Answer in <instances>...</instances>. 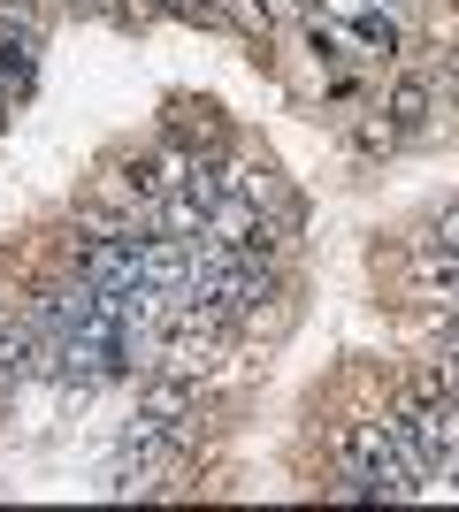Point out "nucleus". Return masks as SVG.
Here are the masks:
<instances>
[{
  "instance_id": "1",
  "label": "nucleus",
  "mask_w": 459,
  "mask_h": 512,
  "mask_svg": "<svg viewBox=\"0 0 459 512\" xmlns=\"http://www.w3.org/2000/svg\"><path fill=\"white\" fill-rule=\"evenodd\" d=\"M314 436H322V474L368 482L375 505H414V497H429V482L406 467L391 421H383V406H375L368 360H352L345 375H337V390L314 398Z\"/></svg>"
},
{
  "instance_id": "2",
  "label": "nucleus",
  "mask_w": 459,
  "mask_h": 512,
  "mask_svg": "<svg viewBox=\"0 0 459 512\" xmlns=\"http://www.w3.org/2000/svg\"><path fill=\"white\" fill-rule=\"evenodd\" d=\"M153 130H161L169 146H184L192 161H230V153L245 146L238 115H230L215 92H192V85L161 92V107H153Z\"/></svg>"
},
{
  "instance_id": "3",
  "label": "nucleus",
  "mask_w": 459,
  "mask_h": 512,
  "mask_svg": "<svg viewBox=\"0 0 459 512\" xmlns=\"http://www.w3.org/2000/svg\"><path fill=\"white\" fill-rule=\"evenodd\" d=\"M222 169H230V192H245L253 207L268 214V222H276V230L291 237V245H306V222H314V199H306V184H291V176H284V161H276V153L245 138V146L230 153Z\"/></svg>"
},
{
  "instance_id": "4",
  "label": "nucleus",
  "mask_w": 459,
  "mask_h": 512,
  "mask_svg": "<svg viewBox=\"0 0 459 512\" xmlns=\"http://www.w3.org/2000/svg\"><path fill=\"white\" fill-rule=\"evenodd\" d=\"M375 107L398 123V138H406V153L414 146H429L444 123H452V92L437 85V69L421 62H398V69H383V85H375Z\"/></svg>"
},
{
  "instance_id": "5",
  "label": "nucleus",
  "mask_w": 459,
  "mask_h": 512,
  "mask_svg": "<svg viewBox=\"0 0 459 512\" xmlns=\"http://www.w3.org/2000/svg\"><path fill=\"white\" fill-rule=\"evenodd\" d=\"M46 46H54V39H16V31H0V92H8L16 107H31V100H39Z\"/></svg>"
},
{
  "instance_id": "6",
  "label": "nucleus",
  "mask_w": 459,
  "mask_h": 512,
  "mask_svg": "<svg viewBox=\"0 0 459 512\" xmlns=\"http://www.w3.org/2000/svg\"><path fill=\"white\" fill-rule=\"evenodd\" d=\"M138 260H146V283H153V291L184 299V283H192V237H169V230H153L146 245H138Z\"/></svg>"
},
{
  "instance_id": "7",
  "label": "nucleus",
  "mask_w": 459,
  "mask_h": 512,
  "mask_svg": "<svg viewBox=\"0 0 459 512\" xmlns=\"http://www.w3.org/2000/svg\"><path fill=\"white\" fill-rule=\"evenodd\" d=\"M345 153H352V161H398V153H406V138H398V123L368 100L360 115H345Z\"/></svg>"
},
{
  "instance_id": "8",
  "label": "nucleus",
  "mask_w": 459,
  "mask_h": 512,
  "mask_svg": "<svg viewBox=\"0 0 459 512\" xmlns=\"http://www.w3.org/2000/svg\"><path fill=\"white\" fill-rule=\"evenodd\" d=\"M414 352H444V360H459V306H414Z\"/></svg>"
},
{
  "instance_id": "9",
  "label": "nucleus",
  "mask_w": 459,
  "mask_h": 512,
  "mask_svg": "<svg viewBox=\"0 0 459 512\" xmlns=\"http://www.w3.org/2000/svg\"><path fill=\"white\" fill-rule=\"evenodd\" d=\"M153 230H169V237H207V207H199L192 192H169L161 199V222Z\"/></svg>"
},
{
  "instance_id": "10",
  "label": "nucleus",
  "mask_w": 459,
  "mask_h": 512,
  "mask_svg": "<svg viewBox=\"0 0 459 512\" xmlns=\"http://www.w3.org/2000/svg\"><path fill=\"white\" fill-rule=\"evenodd\" d=\"M108 31L146 39V31H161V8H153V0H115V8H108Z\"/></svg>"
},
{
  "instance_id": "11",
  "label": "nucleus",
  "mask_w": 459,
  "mask_h": 512,
  "mask_svg": "<svg viewBox=\"0 0 459 512\" xmlns=\"http://www.w3.org/2000/svg\"><path fill=\"white\" fill-rule=\"evenodd\" d=\"M54 8H62V23H108L115 0H54Z\"/></svg>"
}]
</instances>
